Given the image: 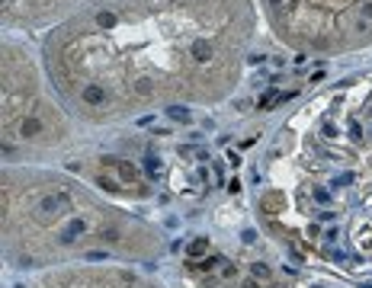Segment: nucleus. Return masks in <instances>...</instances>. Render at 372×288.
<instances>
[{
	"instance_id": "nucleus-4",
	"label": "nucleus",
	"mask_w": 372,
	"mask_h": 288,
	"mask_svg": "<svg viewBox=\"0 0 372 288\" xmlns=\"http://www.w3.org/2000/svg\"><path fill=\"white\" fill-rule=\"evenodd\" d=\"M167 112H170V119H177V122H189V112H186V109H180V106L167 109Z\"/></svg>"
},
{
	"instance_id": "nucleus-7",
	"label": "nucleus",
	"mask_w": 372,
	"mask_h": 288,
	"mask_svg": "<svg viewBox=\"0 0 372 288\" xmlns=\"http://www.w3.org/2000/svg\"><path fill=\"white\" fill-rule=\"evenodd\" d=\"M269 3H273V6H282V0H269Z\"/></svg>"
},
{
	"instance_id": "nucleus-2",
	"label": "nucleus",
	"mask_w": 372,
	"mask_h": 288,
	"mask_svg": "<svg viewBox=\"0 0 372 288\" xmlns=\"http://www.w3.org/2000/svg\"><path fill=\"white\" fill-rule=\"evenodd\" d=\"M80 99H84L87 106H100V102H103L106 96H103V90H100V87H93V84H84V90H80Z\"/></svg>"
},
{
	"instance_id": "nucleus-6",
	"label": "nucleus",
	"mask_w": 372,
	"mask_h": 288,
	"mask_svg": "<svg viewBox=\"0 0 372 288\" xmlns=\"http://www.w3.org/2000/svg\"><path fill=\"white\" fill-rule=\"evenodd\" d=\"M360 16H363V19H372V3H363V6H360Z\"/></svg>"
},
{
	"instance_id": "nucleus-3",
	"label": "nucleus",
	"mask_w": 372,
	"mask_h": 288,
	"mask_svg": "<svg viewBox=\"0 0 372 288\" xmlns=\"http://www.w3.org/2000/svg\"><path fill=\"white\" fill-rule=\"evenodd\" d=\"M189 54H193L196 61H209V58H212V48H209V42H202V39H196V42L189 45Z\"/></svg>"
},
{
	"instance_id": "nucleus-1",
	"label": "nucleus",
	"mask_w": 372,
	"mask_h": 288,
	"mask_svg": "<svg viewBox=\"0 0 372 288\" xmlns=\"http://www.w3.org/2000/svg\"><path fill=\"white\" fill-rule=\"evenodd\" d=\"M132 93H135V99L145 102V99H151V96H154V84H151L148 77H138V80L132 84Z\"/></svg>"
},
{
	"instance_id": "nucleus-5",
	"label": "nucleus",
	"mask_w": 372,
	"mask_h": 288,
	"mask_svg": "<svg viewBox=\"0 0 372 288\" xmlns=\"http://www.w3.org/2000/svg\"><path fill=\"white\" fill-rule=\"evenodd\" d=\"M206 246H209V240H196V243L189 246V253H202V250H206Z\"/></svg>"
}]
</instances>
